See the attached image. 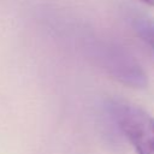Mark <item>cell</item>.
I'll list each match as a JSON object with an SVG mask.
<instances>
[{"instance_id":"obj_1","label":"cell","mask_w":154,"mask_h":154,"mask_svg":"<svg viewBox=\"0 0 154 154\" xmlns=\"http://www.w3.org/2000/svg\"><path fill=\"white\" fill-rule=\"evenodd\" d=\"M116 123L137 154H154V118L130 103L113 107Z\"/></svg>"},{"instance_id":"obj_2","label":"cell","mask_w":154,"mask_h":154,"mask_svg":"<svg viewBox=\"0 0 154 154\" xmlns=\"http://www.w3.org/2000/svg\"><path fill=\"white\" fill-rule=\"evenodd\" d=\"M101 59L106 69L124 83L131 85H143L146 76L136 61H134L126 52L114 46L106 47L101 53Z\"/></svg>"},{"instance_id":"obj_3","label":"cell","mask_w":154,"mask_h":154,"mask_svg":"<svg viewBox=\"0 0 154 154\" xmlns=\"http://www.w3.org/2000/svg\"><path fill=\"white\" fill-rule=\"evenodd\" d=\"M134 29L154 52V22L149 18H136L134 20Z\"/></svg>"},{"instance_id":"obj_4","label":"cell","mask_w":154,"mask_h":154,"mask_svg":"<svg viewBox=\"0 0 154 154\" xmlns=\"http://www.w3.org/2000/svg\"><path fill=\"white\" fill-rule=\"evenodd\" d=\"M141 1L147 4V5H149V6H152V7H154V0H141Z\"/></svg>"}]
</instances>
